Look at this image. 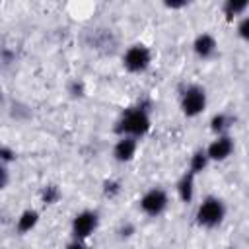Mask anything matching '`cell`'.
<instances>
[{"label":"cell","instance_id":"1","mask_svg":"<svg viewBox=\"0 0 249 249\" xmlns=\"http://www.w3.org/2000/svg\"><path fill=\"white\" fill-rule=\"evenodd\" d=\"M117 130L121 132V136L138 138V136H142V134H146L150 130V117H148V113L142 107L128 109L123 115V119L119 121Z\"/></svg>","mask_w":249,"mask_h":249},{"label":"cell","instance_id":"2","mask_svg":"<svg viewBox=\"0 0 249 249\" xmlns=\"http://www.w3.org/2000/svg\"><path fill=\"white\" fill-rule=\"evenodd\" d=\"M224 214H226L224 202L216 196H206L196 208V222L204 228H214L224 220Z\"/></svg>","mask_w":249,"mask_h":249},{"label":"cell","instance_id":"3","mask_svg":"<svg viewBox=\"0 0 249 249\" xmlns=\"http://www.w3.org/2000/svg\"><path fill=\"white\" fill-rule=\"evenodd\" d=\"M206 107V91L200 86H189L181 95V109L187 117H196Z\"/></svg>","mask_w":249,"mask_h":249},{"label":"cell","instance_id":"4","mask_svg":"<svg viewBox=\"0 0 249 249\" xmlns=\"http://www.w3.org/2000/svg\"><path fill=\"white\" fill-rule=\"evenodd\" d=\"M152 62V53L144 45H132L123 54V64L130 72H144Z\"/></svg>","mask_w":249,"mask_h":249},{"label":"cell","instance_id":"5","mask_svg":"<svg viewBox=\"0 0 249 249\" xmlns=\"http://www.w3.org/2000/svg\"><path fill=\"white\" fill-rule=\"evenodd\" d=\"M169 204V198H167V193L160 187H154L150 189L142 198H140V208L144 214L148 216H160Z\"/></svg>","mask_w":249,"mask_h":249},{"label":"cell","instance_id":"6","mask_svg":"<svg viewBox=\"0 0 249 249\" xmlns=\"http://www.w3.org/2000/svg\"><path fill=\"white\" fill-rule=\"evenodd\" d=\"M95 228H97V214L95 212H89V210L80 212L74 218V222H72L74 239H86V237H89Z\"/></svg>","mask_w":249,"mask_h":249},{"label":"cell","instance_id":"7","mask_svg":"<svg viewBox=\"0 0 249 249\" xmlns=\"http://www.w3.org/2000/svg\"><path fill=\"white\" fill-rule=\"evenodd\" d=\"M233 152V140L226 134H220L216 140L210 142V146L206 148V154H208V160H216V161H222L226 158H230Z\"/></svg>","mask_w":249,"mask_h":249},{"label":"cell","instance_id":"8","mask_svg":"<svg viewBox=\"0 0 249 249\" xmlns=\"http://www.w3.org/2000/svg\"><path fill=\"white\" fill-rule=\"evenodd\" d=\"M136 148H138L136 138H132V136H121L117 140L115 148H113V156L119 161H130L134 158V154H136Z\"/></svg>","mask_w":249,"mask_h":249},{"label":"cell","instance_id":"9","mask_svg":"<svg viewBox=\"0 0 249 249\" xmlns=\"http://www.w3.org/2000/svg\"><path fill=\"white\" fill-rule=\"evenodd\" d=\"M193 49H195V53H196L200 58H210V56L216 53V39H214L210 33H200V35L195 39Z\"/></svg>","mask_w":249,"mask_h":249},{"label":"cell","instance_id":"10","mask_svg":"<svg viewBox=\"0 0 249 249\" xmlns=\"http://www.w3.org/2000/svg\"><path fill=\"white\" fill-rule=\"evenodd\" d=\"M195 173H191V171H187L183 177H181V181L177 183V193H179V196H181V200H185V202H189L191 198H193V191H195Z\"/></svg>","mask_w":249,"mask_h":249},{"label":"cell","instance_id":"11","mask_svg":"<svg viewBox=\"0 0 249 249\" xmlns=\"http://www.w3.org/2000/svg\"><path fill=\"white\" fill-rule=\"evenodd\" d=\"M37 220H39V214H37L35 210H25V212L18 218V230H19V231H29L31 228H35Z\"/></svg>","mask_w":249,"mask_h":249},{"label":"cell","instance_id":"12","mask_svg":"<svg viewBox=\"0 0 249 249\" xmlns=\"http://www.w3.org/2000/svg\"><path fill=\"white\" fill-rule=\"evenodd\" d=\"M247 6H249L247 0H228V2L224 4V14H226L228 18H233V16L243 14V12L247 10Z\"/></svg>","mask_w":249,"mask_h":249},{"label":"cell","instance_id":"13","mask_svg":"<svg viewBox=\"0 0 249 249\" xmlns=\"http://www.w3.org/2000/svg\"><path fill=\"white\" fill-rule=\"evenodd\" d=\"M206 163H208V154H206V150L202 152V150H198V152H195V156L191 158V173H198V171H202L204 167H206Z\"/></svg>","mask_w":249,"mask_h":249},{"label":"cell","instance_id":"14","mask_svg":"<svg viewBox=\"0 0 249 249\" xmlns=\"http://www.w3.org/2000/svg\"><path fill=\"white\" fill-rule=\"evenodd\" d=\"M228 123H230V121H228V117H226L224 113H220V115H216V117L212 119L210 126H212V130H214V132H218V136H220V134L228 128Z\"/></svg>","mask_w":249,"mask_h":249},{"label":"cell","instance_id":"15","mask_svg":"<svg viewBox=\"0 0 249 249\" xmlns=\"http://www.w3.org/2000/svg\"><path fill=\"white\" fill-rule=\"evenodd\" d=\"M237 35L243 39V41H249V16H245L239 25H237Z\"/></svg>","mask_w":249,"mask_h":249},{"label":"cell","instance_id":"16","mask_svg":"<svg viewBox=\"0 0 249 249\" xmlns=\"http://www.w3.org/2000/svg\"><path fill=\"white\" fill-rule=\"evenodd\" d=\"M66 249H86V243H84V239H74Z\"/></svg>","mask_w":249,"mask_h":249}]
</instances>
